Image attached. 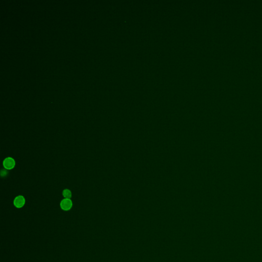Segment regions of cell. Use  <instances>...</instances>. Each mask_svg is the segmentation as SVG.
<instances>
[{"label":"cell","mask_w":262,"mask_h":262,"mask_svg":"<svg viewBox=\"0 0 262 262\" xmlns=\"http://www.w3.org/2000/svg\"><path fill=\"white\" fill-rule=\"evenodd\" d=\"M3 166L6 170H11L15 166V161L12 157H7L3 161Z\"/></svg>","instance_id":"cell-1"},{"label":"cell","mask_w":262,"mask_h":262,"mask_svg":"<svg viewBox=\"0 0 262 262\" xmlns=\"http://www.w3.org/2000/svg\"><path fill=\"white\" fill-rule=\"evenodd\" d=\"M73 203L70 199H64L60 203V207L61 210L64 211H68L72 208Z\"/></svg>","instance_id":"cell-2"},{"label":"cell","mask_w":262,"mask_h":262,"mask_svg":"<svg viewBox=\"0 0 262 262\" xmlns=\"http://www.w3.org/2000/svg\"><path fill=\"white\" fill-rule=\"evenodd\" d=\"M26 200L23 196L19 195L16 197L14 199V204L15 207L18 208H22L25 204Z\"/></svg>","instance_id":"cell-3"},{"label":"cell","mask_w":262,"mask_h":262,"mask_svg":"<svg viewBox=\"0 0 262 262\" xmlns=\"http://www.w3.org/2000/svg\"><path fill=\"white\" fill-rule=\"evenodd\" d=\"M63 196L65 199H70L72 197V193L69 189H64L63 190Z\"/></svg>","instance_id":"cell-4"}]
</instances>
